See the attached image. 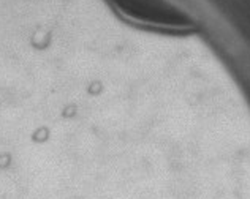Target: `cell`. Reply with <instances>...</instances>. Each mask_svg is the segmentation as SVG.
Masks as SVG:
<instances>
[{
  "label": "cell",
  "mask_w": 250,
  "mask_h": 199,
  "mask_svg": "<svg viewBox=\"0 0 250 199\" xmlns=\"http://www.w3.org/2000/svg\"><path fill=\"white\" fill-rule=\"evenodd\" d=\"M127 21L150 30L186 33L195 27L193 19L169 0H106Z\"/></svg>",
  "instance_id": "6da1fadb"
}]
</instances>
